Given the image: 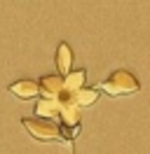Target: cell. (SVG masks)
<instances>
[{
    "mask_svg": "<svg viewBox=\"0 0 150 154\" xmlns=\"http://www.w3.org/2000/svg\"><path fill=\"white\" fill-rule=\"evenodd\" d=\"M21 124L35 140L42 143H52V140H64L61 133V124H56L54 119H45V117H24Z\"/></svg>",
    "mask_w": 150,
    "mask_h": 154,
    "instance_id": "obj_2",
    "label": "cell"
},
{
    "mask_svg": "<svg viewBox=\"0 0 150 154\" xmlns=\"http://www.w3.org/2000/svg\"><path fill=\"white\" fill-rule=\"evenodd\" d=\"M9 94L21 98V100H28V98L40 96V89H38L35 79H17V82L9 84Z\"/></svg>",
    "mask_w": 150,
    "mask_h": 154,
    "instance_id": "obj_4",
    "label": "cell"
},
{
    "mask_svg": "<svg viewBox=\"0 0 150 154\" xmlns=\"http://www.w3.org/2000/svg\"><path fill=\"white\" fill-rule=\"evenodd\" d=\"M84 82H87V70H84V68H80V70H70L68 75H64V91L75 94L77 89L84 87Z\"/></svg>",
    "mask_w": 150,
    "mask_h": 154,
    "instance_id": "obj_7",
    "label": "cell"
},
{
    "mask_svg": "<svg viewBox=\"0 0 150 154\" xmlns=\"http://www.w3.org/2000/svg\"><path fill=\"white\" fill-rule=\"evenodd\" d=\"M96 100H99V89L82 87V89H77L73 94V103L77 107H89V105H94Z\"/></svg>",
    "mask_w": 150,
    "mask_h": 154,
    "instance_id": "obj_8",
    "label": "cell"
},
{
    "mask_svg": "<svg viewBox=\"0 0 150 154\" xmlns=\"http://www.w3.org/2000/svg\"><path fill=\"white\" fill-rule=\"evenodd\" d=\"M59 112H61V100H56V98H40L35 103V117L59 119Z\"/></svg>",
    "mask_w": 150,
    "mask_h": 154,
    "instance_id": "obj_6",
    "label": "cell"
},
{
    "mask_svg": "<svg viewBox=\"0 0 150 154\" xmlns=\"http://www.w3.org/2000/svg\"><path fill=\"white\" fill-rule=\"evenodd\" d=\"M56 70H59V75L64 77L70 72V68H73V49H70V45L68 42H61L59 47H56Z\"/></svg>",
    "mask_w": 150,
    "mask_h": 154,
    "instance_id": "obj_5",
    "label": "cell"
},
{
    "mask_svg": "<svg viewBox=\"0 0 150 154\" xmlns=\"http://www.w3.org/2000/svg\"><path fill=\"white\" fill-rule=\"evenodd\" d=\"M99 91L108 94V96H131V94L141 91V82L129 70H115L99 84Z\"/></svg>",
    "mask_w": 150,
    "mask_h": 154,
    "instance_id": "obj_1",
    "label": "cell"
},
{
    "mask_svg": "<svg viewBox=\"0 0 150 154\" xmlns=\"http://www.w3.org/2000/svg\"><path fill=\"white\" fill-rule=\"evenodd\" d=\"M38 89L42 98H59L64 96V77L61 75H45L38 79Z\"/></svg>",
    "mask_w": 150,
    "mask_h": 154,
    "instance_id": "obj_3",
    "label": "cell"
}]
</instances>
